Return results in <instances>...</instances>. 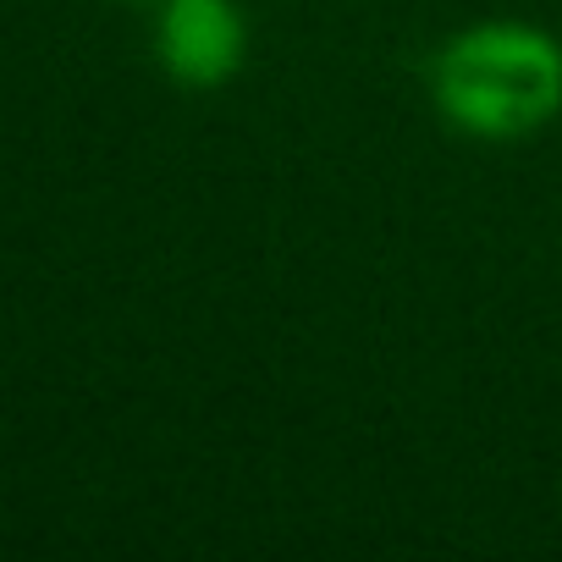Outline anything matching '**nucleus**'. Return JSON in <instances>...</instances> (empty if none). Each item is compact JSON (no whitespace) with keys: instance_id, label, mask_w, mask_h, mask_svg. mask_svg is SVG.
Wrapping results in <instances>:
<instances>
[{"instance_id":"f257e3e1","label":"nucleus","mask_w":562,"mask_h":562,"mask_svg":"<svg viewBox=\"0 0 562 562\" xmlns=\"http://www.w3.org/2000/svg\"><path fill=\"white\" fill-rule=\"evenodd\" d=\"M436 116L474 144H524L562 116V40L524 18L447 34L425 67Z\"/></svg>"},{"instance_id":"f03ea898","label":"nucleus","mask_w":562,"mask_h":562,"mask_svg":"<svg viewBox=\"0 0 562 562\" xmlns=\"http://www.w3.org/2000/svg\"><path fill=\"white\" fill-rule=\"evenodd\" d=\"M149 45L177 89L215 94L248 67V18L237 0H155Z\"/></svg>"},{"instance_id":"7ed1b4c3","label":"nucleus","mask_w":562,"mask_h":562,"mask_svg":"<svg viewBox=\"0 0 562 562\" xmlns=\"http://www.w3.org/2000/svg\"><path fill=\"white\" fill-rule=\"evenodd\" d=\"M122 7H155V0H122Z\"/></svg>"}]
</instances>
